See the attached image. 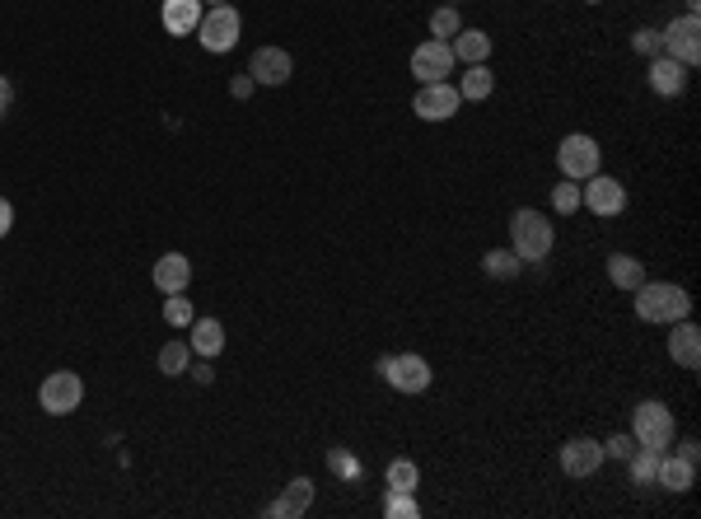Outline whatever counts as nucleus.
Masks as SVG:
<instances>
[{"instance_id": "nucleus-33", "label": "nucleus", "mask_w": 701, "mask_h": 519, "mask_svg": "<svg viewBox=\"0 0 701 519\" xmlns=\"http://www.w3.org/2000/svg\"><path fill=\"white\" fill-rule=\"evenodd\" d=\"M631 435H613L608 445H603V459H617V463H627V454H631Z\"/></svg>"}, {"instance_id": "nucleus-19", "label": "nucleus", "mask_w": 701, "mask_h": 519, "mask_svg": "<svg viewBox=\"0 0 701 519\" xmlns=\"http://www.w3.org/2000/svg\"><path fill=\"white\" fill-rule=\"evenodd\" d=\"M309 505H314V482H309V477H295V482L286 487V496L267 505V515L272 519H295V515H304Z\"/></svg>"}, {"instance_id": "nucleus-7", "label": "nucleus", "mask_w": 701, "mask_h": 519, "mask_svg": "<svg viewBox=\"0 0 701 519\" xmlns=\"http://www.w3.org/2000/svg\"><path fill=\"white\" fill-rule=\"evenodd\" d=\"M659 43H664V57L683 61V66H697L701 61V19L697 15H678L669 29L659 33Z\"/></svg>"}, {"instance_id": "nucleus-2", "label": "nucleus", "mask_w": 701, "mask_h": 519, "mask_svg": "<svg viewBox=\"0 0 701 519\" xmlns=\"http://www.w3.org/2000/svg\"><path fill=\"white\" fill-rule=\"evenodd\" d=\"M557 244V230L543 211H515L510 216V248L519 253V262H543Z\"/></svg>"}, {"instance_id": "nucleus-26", "label": "nucleus", "mask_w": 701, "mask_h": 519, "mask_svg": "<svg viewBox=\"0 0 701 519\" xmlns=\"http://www.w3.org/2000/svg\"><path fill=\"white\" fill-rule=\"evenodd\" d=\"M421 482V468L412 459H393L388 463V491H416Z\"/></svg>"}, {"instance_id": "nucleus-27", "label": "nucleus", "mask_w": 701, "mask_h": 519, "mask_svg": "<svg viewBox=\"0 0 701 519\" xmlns=\"http://www.w3.org/2000/svg\"><path fill=\"white\" fill-rule=\"evenodd\" d=\"M192 300H187V290H178V295H169V300H164V323H169V328H192Z\"/></svg>"}, {"instance_id": "nucleus-28", "label": "nucleus", "mask_w": 701, "mask_h": 519, "mask_svg": "<svg viewBox=\"0 0 701 519\" xmlns=\"http://www.w3.org/2000/svg\"><path fill=\"white\" fill-rule=\"evenodd\" d=\"M384 515H388V519H416V515H421V505H416V491H388Z\"/></svg>"}, {"instance_id": "nucleus-10", "label": "nucleus", "mask_w": 701, "mask_h": 519, "mask_svg": "<svg viewBox=\"0 0 701 519\" xmlns=\"http://www.w3.org/2000/svg\"><path fill=\"white\" fill-rule=\"evenodd\" d=\"M458 89L449 85V80H440V85H421L412 99V113L421 117V122H449V117L458 113Z\"/></svg>"}, {"instance_id": "nucleus-14", "label": "nucleus", "mask_w": 701, "mask_h": 519, "mask_svg": "<svg viewBox=\"0 0 701 519\" xmlns=\"http://www.w3.org/2000/svg\"><path fill=\"white\" fill-rule=\"evenodd\" d=\"M669 356L673 365H683V370H697L701 365V332L697 323H687V318H678V323H669Z\"/></svg>"}, {"instance_id": "nucleus-32", "label": "nucleus", "mask_w": 701, "mask_h": 519, "mask_svg": "<svg viewBox=\"0 0 701 519\" xmlns=\"http://www.w3.org/2000/svg\"><path fill=\"white\" fill-rule=\"evenodd\" d=\"M631 47H636V52H645V57H659V52H664V43H659V33H655V29H636Z\"/></svg>"}, {"instance_id": "nucleus-29", "label": "nucleus", "mask_w": 701, "mask_h": 519, "mask_svg": "<svg viewBox=\"0 0 701 519\" xmlns=\"http://www.w3.org/2000/svg\"><path fill=\"white\" fill-rule=\"evenodd\" d=\"M187 356H192L187 342H169L159 351V370H164V375H187Z\"/></svg>"}, {"instance_id": "nucleus-38", "label": "nucleus", "mask_w": 701, "mask_h": 519, "mask_svg": "<svg viewBox=\"0 0 701 519\" xmlns=\"http://www.w3.org/2000/svg\"><path fill=\"white\" fill-rule=\"evenodd\" d=\"M192 375H197V384H211V379H215V370H211V365H197Z\"/></svg>"}, {"instance_id": "nucleus-35", "label": "nucleus", "mask_w": 701, "mask_h": 519, "mask_svg": "<svg viewBox=\"0 0 701 519\" xmlns=\"http://www.w3.org/2000/svg\"><path fill=\"white\" fill-rule=\"evenodd\" d=\"M10 230H15V206H10L5 197H0V239H5Z\"/></svg>"}, {"instance_id": "nucleus-6", "label": "nucleus", "mask_w": 701, "mask_h": 519, "mask_svg": "<svg viewBox=\"0 0 701 519\" xmlns=\"http://www.w3.org/2000/svg\"><path fill=\"white\" fill-rule=\"evenodd\" d=\"M631 431H636V445L669 449L673 445V412L664 403H655V398H645V403H636V412H631Z\"/></svg>"}, {"instance_id": "nucleus-3", "label": "nucleus", "mask_w": 701, "mask_h": 519, "mask_svg": "<svg viewBox=\"0 0 701 519\" xmlns=\"http://www.w3.org/2000/svg\"><path fill=\"white\" fill-rule=\"evenodd\" d=\"M599 164H603V150L594 136H585V131H575V136H566V141L557 145V169H561V178H571V183L594 178Z\"/></svg>"}, {"instance_id": "nucleus-40", "label": "nucleus", "mask_w": 701, "mask_h": 519, "mask_svg": "<svg viewBox=\"0 0 701 519\" xmlns=\"http://www.w3.org/2000/svg\"><path fill=\"white\" fill-rule=\"evenodd\" d=\"M585 5H603V0H585Z\"/></svg>"}, {"instance_id": "nucleus-18", "label": "nucleus", "mask_w": 701, "mask_h": 519, "mask_svg": "<svg viewBox=\"0 0 701 519\" xmlns=\"http://www.w3.org/2000/svg\"><path fill=\"white\" fill-rule=\"evenodd\" d=\"M692 482H697V463H687L683 454H659V473H655V487L664 491H692Z\"/></svg>"}, {"instance_id": "nucleus-34", "label": "nucleus", "mask_w": 701, "mask_h": 519, "mask_svg": "<svg viewBox=\"0 0 701 519\" xmlns=\"http://www.w3.org/2000/svg\"><path fill=\"white\" fill-rule=\"evenodd\" d=\"M328 468H332V473H342V477H356L360 473V463L351 459V454H342V449H332V454H328Z\"/></svg>"}, {"instance_id": "nucleus-4", "label": "nucleus", "mask_w": 701, "mask_h": 519, "mask_svg": "<svg viewBox=\"0 0 701 519\" xmlns=\"http://www.w3.org/2000/svg\"><path fill=\"white\" fill-rule=\"evenodd\" d=\"M239 33H244V19L234 5H206V15L197 24V38L206 52H229V47H239Z\"/></svg>"}, {"instance_id": "nucleus-21", "label": "nucleus", "mask_w": 701, "mask_h": 519, "mask_svg": "<svg viewBox=\"0 0 701 519\" xmlns=\"http://www.w3.org/2000/svg\"><path fill=\"white\" fill-rule=\"evenodd\" d=\"M449 47H454V61H468V66H482L491 57V38L482 29H458Z\"/></svg>"}, {"instance_id": "nucleus-23", "label": "nucleus", "mask_w": 701, "mask_h": 519, "mask_svg": "<svg viewBox=\"0 0 701 519\" xmlns=\"http://www.w3.org/2000/svg\"><path fill=\"white\" fill-rule=\"evenodd\" d=\"M659 454H664V449H645V445L627 454V473H631V482H636V487H655Z\"/></svg>"}, {"instance_id": "nucleus-5", "label": "nucleus", "mask_w": 701, "mask_h": 519, "mask_svg": "<svg viewBox=\"0 0 701 519\" xmlns=\"http://www.w3.org/2000/svg\"><path fill=\"white\" fill-rule=\"evenodd\" d=\"M38 403H43L47 417H71L75 407L85 403V379L75 370H52L43 379V389H38Z\"/></svg>"}, {"instance_id": "nucleus-11", "label": "nucleus", "mask_w": 701, "mask_h": 519, "mask_svg": "<svg viewBox=\"0 0 701 519\" xmlns=\"http://www.w3.org/2000/svg\"><path fill=\"white\" fill-rule=\"evenodd\" d=\"M580 206H589L594 216H617L627 206V188L617 178H608V173H594V178H585V188H580Z\"/></svg>"}, {"instance_id": "nucleus-25", "label": "nucleus", "mask_w": 701, "mask_h": 519, "mask_svg": "<svg viewBox=\"0 0 701 519\" xmlns=\"http://www.w3.org/2000/svg\"><path fill=\"white\" fill-rule=\"evenodd\" d=\"M482 267H487V276H496V281H515V276L524 272V262H519L515 248H496V253H487Z\"/></svg>"}, {"instance_id": "nucleus-30", "label": "nucleus", "mask_w": 701, "mask_h": 519, "mask_svg": "<svg viewBox=\"0 0 701 519\" xmlns=\"http://www.w3.org/2000/svg\"><path fill=\"white\" fill-rule=\"evenodd\" d=\"M458 29H463V19H458L454 5H444V10H435V15H430V33H435V38H454Z\"/></svg>"}, {"instance_id": "nucleus-17", "label": "nucleus", "mask_w": 701, "mask_h": 519, "mask_svg": "<svg viewBox=\"0 0 701 519\" xmlns=\"http://www.w3.org/2000/svg\"><path fill=\"white\" fill-rule=\"evenodd\" d=\"M683 85H687V66L659 52V57L650 61V89L664 94V99H673V94H683Z\"/></svg>"}, {"instance_id": "nucleus-22", "label": "nucleus", "mask_w": 701, "mask_h": 519, "mask_svg": "<svg viewBox=\"0 0 701 519\" xmlns=\"http://www.w3.org/2000/svg\"><path fill=\"white\" fill-rule=\"evenodd\" d=\"M608 281H613L617 290H636L645 281V262H636L631 253H613V258H608Z\"/></svg>"}, {"instance_id": "nucleus-1", "label": "nucleus", "mask_w": 701, "mask_h": 519, "mask_svg": "<svg viewBox=\"0 0 701 519\" xmlns=\"http://www.w3.org/2000/svg\"><path fill=\"white\" fill-rule=\"evenodd\" d=\"M636 295V318L641 323H678V318L692 314V295L673 281H641L631 290Z\"/></svg>"}, {"instance_id": "nucleus-16", "label": "nucleus", "mask_w": 701, "mask_h": 519, "mask_svg": "<svg viewBox=\"0 0 701 519\" xmlns=\"http://www.w3.org/2000/svg\"><path fill=\"white\" fill-rule=\"evenodd\" d=\"M201 15H206V5L201 0H164V29L173 33V38H187V33H197Z\"/></svg>"}, {"instance_id": "nucleus-36", "label": "nucleus", "mask_w": 701, "mask_h": 519, "mask_svg": "<svg viewBox=\"0 0 701 519\" xmlns=\"http://www.w3.org/2000/svg\"><path fill=\"white\" fill-rule=\"evenodd\" d=\"M229 94H234V99H248V94H253V75H239V80L229 85Z\"/></svg>"}, {"instance_id": "nucleus-15", "label": "nucleus", "mask_w": 701, "mask_h": 519, "mask_svg": "<svg viewBox=\"0 0 701 519\" xmlns=\"http://www.w3.org/2000/svg\"><path fill=\"white\" fill-rule=\"evenodd\" d=\"M155 290H164V295H178V290L192 286V262H187V253H164V258L155 262Z\"/></svg>"}, {"instance_id": "nucleus-12", "label": "nucleus", "mask_w": 701, "mask_h": 519, "mask_svg": "<svg viewBox=\"0 0 701 519\" xmlns=\"http://www.w3.org/2000/svg\"><path fill=\"white\" fill-rule=\"evenodd\" d=\"M248 75H253V85H286L290 75H295V61H290L286 47H258L253 61H248Z\"/></svg>"}, {"instance_id": "nucleus-39", "label": "nucleus", "mask_w": 701, "mask_h": 519, "mask_svg": "<svg viewBox=\"0 0 701 519\" xmlns=\"http://www.w3.org/2000/svg\"><path fill=\"white\" fill-rule=\"evenodd\" d=\"M201 5H229V0H201Z\"/></svg>"}, {"instance_id": "nucleus-13", "label": "nucleus", "mask_w": 701, "mask_h": 519, "mask_svg": "<svg viewBox=\"0 0 701 519\" xmlns=\"http://www.w3.org/2000/svg\"><path fill=\"white\" fill-rule=\"evenodd\" d=\"M599 463H603V445H599V440H589V435H575V440L561 445V473H566V477L599 473Z\"/></svg>"}, {"instance_id": "nucleus-9", "label": "nucleus", "mask_w": 701, "mask_h": 519, "mask_svg": "<svg viewBox=\"0 0 701 519\" xmlns=\"http://www.w3.org/2000/svg\"><path fill=\"white\" fill-rule=\"evenodd\" d=\"M379 375L388 379V389L398 393H426L430 389V365L426 356H384Z\"/></svg>"}, {"instance_id": "nucleus-8", "label": "nucleus", "mask_w": 701, "mask_h": 519, "mask_svg": "<svg viewBox=\"0 0 701 519\" xmlns=\"http://www.w3.org/2000/svg\"><path fill=\"white\" fill-rule=\"evenodd\" d=\"M454 47L444 43V38H426V43L412 52V75L421 80V85H440V80H449L454 75Z\"/></svg>"}, {"instance_id": "nucleus-20", "label": "nucleus", "mask_w": 701, "mask_h": 519, "mask_svg": "<svg viewBox=\"0 0 701 519\" xmlns=\"http://www.w3.org/2000/svg\"><path fill=\"white\" fill-rule=\"evenodd\" d=\"M187 346H192L197 356H220V351H225V328H220V318H192Z\"/></svg>"}, {"instance_id": "nucleus-24", "label": "nucleus", "mask_w": 701, "mask_h": 519, "mask_svg": "<svg viewBox=\"0 0 701 519\" xmlns=\"http://www.w3.org/2000/svg\"><path fill=\"white\" fill-rule=\"evenodd\" d=\"M491 89H496V75H491L487 61H482V66H468V75L458 80V99H487Z\"/></svg>"}, {"instance_id": "nucleus-37", "label": "nucleus", "mask_w": 701, "mask_h": 519, "mask_svg": "<svg viewBox=\"0 0 701 519\" xmlns=\"http://www.w3.org/2000/svg\"><path fill=\"white\" fill-rule=\"evenodd\" d=\"M678 454H683L687 463H697V459H701V449H697V440H683V449H678Z\"/></svg>"}, {"instance_id": "nucleus-31", "label": "nucleus", "mask_w": 701, "mask_h": 519, "mask_svg": "<svg viewBox=\"0 0 701 519\" xmlns=\"http://www.w3.org/2000/svg\"><path fill=\"white\" fill-rule=\"evenodd\" d=\"M552 206H557L561 216L580 211V183H571V178H566V183H557V188H552Z\"/></svg>"}]
</instances>
